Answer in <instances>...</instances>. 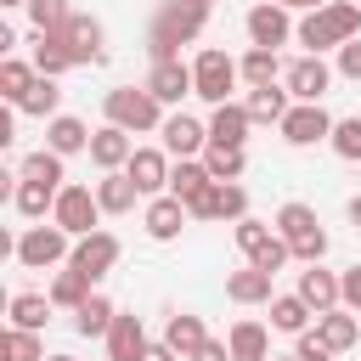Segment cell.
Returning a JSON list of instances; mask_svg holds the SVG:
<instances>
[{
  "instance_id": "6da1fadb",
  "label": "cell",
  "mask_w": 361,
  "mask_h": 361,
  "mask_svg": "<svg viewBox=\"0 0 361 361\" xmlns=\"http://www.w3.org/2000/svg\"><path fill=\"white\" fill-rule=\"evenodd\" d=\"M293 39L305 45V56H322V51H338L350 39H361V6L355 0H327L322 11H305Z\"/></svg>"
},
{
  "instance_id": "7a4b0ae2",
  "label": "cell",
  "mask_w": 361,
  "mask_h": 361,
  "mask_svg": "<svg viewBox=\"0 0 361 361\" xmlns=\"http://www.w3.org/2000/svg\"><path fill=\"white\" fill-rule=\"evenodd\" d=\"M203 23H209L203 6L169 0V6L152 17V28H147V56H152V62H180V45H192V39L203 34Z\"/></svg>"
},
{
  "instance_id": "3957f363",
  "label": "cell",
  "mask_w": 361,
  "mask_h": 361,
  "mask_svg": "<svg viewBox=\"0 0 361 361\" xmlns=\"http://www.w3.org/2000/svg\"><path fill=\"white\" fill-rule=\"evenodd\" d=\"M102 113H107V124H118V130H130V135H147V130H164V102L141 85H113L107 96H102Z\"/></svg>"
},
{
  "instance_id": "277c9868",
  "label": "cell",
  "mask_w": 361,
  "mask_h": 361,
  "mask_svg": "<svg viewBox=\"0 0 361 361\" xmlns=\"http://www.w3.org/2000/svg\"><path fill=\"white\" fill-rule=\"evenodd\" d=\"M276 237L293 248L299 265H322V254H327V231H322L310 203H282L276 209Z\"/></svg>"
},
{
  "instance_id": "5b68a950",
  "label": "cell",
  "mask_w": 361,
  "mask_h": 361,
  "mask_svg": "<svg viewBox=\"0 0 361 361\" xmlns=\"http://www.w3.org/2000/svg\"><path fill=\"white\" fill-rule=\"evenodd\" d=\"M11 259H17L23 271H51V265L73 259V237H68L62 226H28V231L17 237V248H11Z\"/></svg>"
},
{
  "instance_id": "8992f818",
  "label": "cell",
  "mask_w": 361,
  "mask_h": 361,
  "mask_svg": "<svg viewBox=\"0 0 361 361\" xmlns=\"http://www.w3.org/2000/svg\"><path fill=\"white\" fill-rule=\"evenodd\" d=\"M192 79H197V96H203L209 107H226L231 90H237V79H243V68H237L220 45H203L197 62H192Z\"/></svg>"
},
{
  "instance_id": "52a82bcc",
  "label": "cell",
  "mask_w": 361,
  "mask_h": 361,
  "mask_svg": "<svg viewBox=\"0 0 361 361\" xmlns=\"http://www.w3.org/2000/svg\"><path fill=\"white\" fill-rule=\"evenodd\" d=\"M231 237H237L243 259H248V265H259V271H271V276L293 259V248L276 237V226H265V220H254V214H248V220H237V231H231Z\"/></svg>"
},
{
  "instance_id": "ba28073f",
  "label": "cell",
  "mask_w": 361,
  "mask_h": 361,
  "mask_svg": "<svg viewBox=\"0 0 361 361\" xmlns=\"http://www.w3.org/2000/svg\"><path fill=\"white\" fill-rule=\"evenodd\" d=\"M102 220V203H96V186H62L56 192V209H51V226H62L73 243L79 237H90V231H102L96 226Z\"/></svg>"
},
{
  "instance_id": "9c48e42d",
  "label": "cell",
  "mask_w": 361,
  "mask_h": 361,
  "mask_svg": "<svg viewBox=\"0 0 361 361\" xmlns=\"http://www.w3.org/2000/svg\"><path fill=\"white\" fill-rule=\"evenodd\" d=\"M333 124H338V118H333L322 102H293L276 130H282L288 147H316V141H333Z\"/></svg>"
},
{
  "instance_id": "30bf717a",
  "label": "cell",
  "mask_w": 361,
  "mask_h": 361,
  "mask_svg": "<svg viewBox=\"0 0 361 361\" xmlns=\"http://www.w3.org/2000/svg\"><path fill=\"white\" fill-rule=\"evenodd\" d=\"M51 39L68 51V62H73V68H85V62H102V56H107V51H102V39H107V34H102V23H96V17H85V11H73V17L62 23V34H51Z\"/></svg>"
},
{
  "instance_id": "8fae6325",
  "label": "cell",
  "mask_w": 361,
  "mask_h": 361,
  "mask_svg": "<svg viewBox=\"0 0 361 361\" xmlns=\"http://www.w3.org/2000/svg\"><path fill=\"white\" fill-rule=\"evenodd\" d=\"M243 28H248V45H265V51H276V45H288L293 39V17H288V6H271V0H259L248 17H243Z\"/></svg>"
},
{
  "instance_id": "7c38bea8",
  "label": "cell",
  "mask_w": 361,
  "mask_h": 361,
  "mask_svg": "<svg viewBox=\"0 0 361 361\" xmlns=\"http://www.w3.org/2000/svg\"><path fill=\"white\" fill-rule=\"evenodd\" d=\"M169 169H175V164H169L164 147H135L130 164H124V175L135 180L141 197H164V192H169Z\"/></svg>"
},
{
  "instance_id": "4fadbf2b",
  "label": "cell",
  "mask_w": 361,
  "mask_h": 361,
  "mask_svg": "<svg viewBox=\"0 0 361 361\" xmlns=\"http://www.w3.org/2000/svg\"><path fill=\"white\" fill-rule=\"evenodd\" d=\"M186 214H192V220H231V226H237V220H248V192H243L237 180H214Z\"/></svg>"
},
{
  "instance_id": "5bb4252c",
  "label": "cell",
  "mask_w": 361,
  "mask_h": 361,
  "mask_svg": "<svg viewBox=\"0 0 361 361\" xmlns=\"http://www.w3.org/2000/svg\"><path fill=\"white\" fill-rule=\"evenodd\" d=\"M118 254H124V248H118V237H113V231H90V237H79V243H73V259H68V265H73L79 276L102 282V276L118 265Z\"/></svg>"
},
{
  "instance_id": "9a60e30c",
  "label": "cell",
  "mask_w": 361,
  "mask_h": 361,
  "mask_svg": "<svg viewBox=\"0 0 361 361\" xmlns=\"http://www.w3.org/2000/svg\"><path fill=\"white\" fill-rule=\"evenodd\" d=\"M327 85H333V68H327L322 56H299V62H288V73H282V90H288L293 102H322Z\"/></svg>"
},
{
  "instance_id": "2e32d148",
  "label": "cell",
  "mask_w": 361,
  "mask_h": 361,
  "mask_svg": "<svg viewBox=\"0 0 361 361\" xmlns=\"http://www.w3.org/2000/svg\"><path fill=\"white\" fill-rule=\"evenodd\" d=\"M147 90H152L164 107H180L186 96H197L192 62H152V73H147Z\"/></svg>"
},
{
  "instance_id": "e0dca14e",
  "label": "cell",
  "mask_w": 361,
  "mask_h": 361,
  "mask_svg": "<svg viewBox=\"0 0 361 361\" xmlns=\"http://www.w3.org/2000/svg\"><path fill=\"white\" fill-rule=\"evenodd\" d=\"M158 135H164V152H169V158H197V152H209V124H197L192 113H169Z\"/></svg>"
},
{
  "instance_id": "ac0fdd59",
  "label": "cell",
  "mask_w": 361,
  "mask_h": 361,
  "mask_svg": "<svg viewBox=\"0 0 361 361\" xmlns=\"http://www.w3.org/2000/svg\"><path fill=\"white\" fill-rule=\"evenodd\" d=\"M130 152H135V141H130V130H118V124H102V130L90 135V164H96L102 175L124 169V164H130Z\"/></svg>"
},
{
  "instance_id": "d6986e66",
  "label": "cell",
  "mask_w": 361,
  "mask_h": 361,
  "mask_svg": "<svg viewBox=\"0 0 361 361\" xmlns=\"http://www.w3.org/2000/svg\"><path fill=\"white\" fill-rule=\"evenodd\" d=\"M186 220H192V214H186V203H180V197H169V192H164V197H152V203H147V214H141V226H147V237H152V243H175Z\"/></svg>"
},
{
  "instance_id": "ffe728a7",
  "label": "cell",
  "mask_w": 361,
  "mask_h": 361,
  "mask_svg": "<svg viewBox=\"0 0 361 361\" xmlns=\"http://www.w3.org/2000/svg\"><path fill=\"white\" fill-rule=\"evenodd\" d=\"M293 293H299V299H305L316 316H327V310H338V305H344V293H338V276H333V271H322V265H305Z\"/></svg>"
},
{
  "instance_id": "44dd1931",
  "label": "cell",
  "mask_w": 361,
  "mask_h": 361,
  "mask_svg": "<svg viewBox=\"0 0 361 361\" xmlns=\"http://www.w3.org/2000/svg\"><path fill=\"white\" fill-rule=\"evenodd\" d=\"M248 130H254V118H248L243 102H226V107L209 113V147H243Z\"/></svg>"
},
{
  "instance_id": "7402d4cb",
  "label": "cell",
  "mask_w": 361,
  "mask_h": 361,
  "mask_svg": "<svg viewBox=\"0 0 361 361\" xmlns=\"http://www.w3.org/2000/svg\"><path fill=\"white\" fill-rule=\"evenodd\" d=\"M152 338H147V327H141V316H113V327H107V361H141V350H147Z\"/></svg>"
},
{
  "instance_id": "603a6c76",
  "label": "cell",
  "mask_w": 361,
  "mask_h": 361,
  "mask_svg": "<svg viewBox=\"0 0 361 361\" xmlns=\"http://www.w3.org/2000/svg\"><path fill=\"white\" fill-rule=\"evenodd\" d=\"M226 344H231V361H271V327H265V322H254V316L231 322Z\"/></svg>"
},
{
  "instance_id": "cb8c5ba5",
  "label": "cell",
  "mask_w": 361,
  "mask_h": 361,
  "mask_svg": "<svg viewBox=\"0 0 361 361\" xmlns=\"http://www.w3.org/2000/svg\"><path fill=\"white\" fill-rule=\"evenodd\" d=\"M90 135H96V130H85V118H73V113H56V118L45 124V147H51L56 158L90 152Z\"/></svg>"
},
{
  "instance_id": "d4e9b609",
  "label": "cell",
  "mask_w": 361,
  "mask_h": 361,
  "mask_svg": "<svg viewBox=\"0 0 361 361\" xmlns=\"http://www.w3.org/2000/svg\"><path fill=\"white\" fill-rule=\"evenodd\" d=\"M164 344H169L180 361H192V355L209 344V333H203V316H192V310H175V316L164 322Z\"/></svg>"
},
{
  "instance_id": "484cf974",
  "label": "cell",
  "mask_w": 361,
  "mask_h": 361,
  "mask_svg": "<svg viewBox=\"0 0 361 361\" xmlns=\"http://www.w3.org/2000/svg\"><path fill=\"white\" fill-rule=\"evenodd\" d=\"M209 186H214V175L203 169V158H175V169H169V197H180V203L192 209Z\"/></svg>"
},
{
  "instance_id": "4316f807",
  "label": "cell",
  "mask_w": 361,
  "mask_h": 361,
  "mask_svg": "<svg viewBox=\"0 0 361 361\" xmlns=\"http://www.w3.org/2000/svg\"><path fill=\"white\" fill-rule=\"evenodd\" d=\"M56 192H62V186H45V180H23V175H17V180H11V209H17L23 220H45V214L56 209Z\"/></svg>"
},
{
  "instance_id": "83f0119b",
  "label": "cell",
  "mask_w": 361,
  "mask_h": 361,
  "mask_svg": "<svg viewBox=\"0 0 361 361\" xmlns=\"http://www.w3.org/2000/svg\"><path fill=\"white\" fill-rule=\"evenodd\" d=\"M226 299H231V305H271V299H276V293H271V271H259V265L231 271V276H226Z\"/></svg>"
},
{
  "instance_id": "f1b7e54d",
  "label": "cell",
  "mask_w": 361,
  "mask_h": 361,
  "mask_svg": "<svg viewBox=\"0 0 361 361\" xmlns=\"http://www.w3.org/2000/svg\"><path fill=\"white\" fill-rule=\"evenodd\" d=\"M316 333H322V344H327L333 355H344V350H355V338H361V316L338 305V310L316 316Z\"/></svg>"
},
{
  "instance_id": "f546056e",
  "label": "cell",
  "mask_w": 361,
  "mask_h": 361,
  "mask_svg": "<svg viewBox=\"0 0 361 361\" xmlns=\"http://www.w3.org/2000/svg\"><path fill=\"white\" fill-rule=\"evenodd\" d=\"M135 197H141V192H135V180H130L124 169H113V175L96 180V203H102V214H130Z\"/></svg>"
},
{
  "instance_id": "4dcf8cb0",
  "label": "cell",
  "mask_w": 361,
  "mask_h": 361,
  "mask_svg": "<svg viewBox=\"0 0 361 361\" xmlns=\"http://www.w3.org/2000/svg\"><path fill=\"white\" fill-rule=\"evenodd\" d=\"M51 293H11L6 299V316H11V327H28V333H39L45 322H51Z\"/></svg>"
},
{
  "instance_id": "1f68e13d",
  "label": "cell",
  "mask_w": 361,
  "mask_h": 361,
  "mask_svg": "<svg viewBox=\"0 0 361 361\" xmlns=\"http://www.w3.org/2000/svg\"><path fill=\"white\" fill-rule=\"evenodd\" d=\"M113 316H118V310H113V299H107V293H90V299L73 310V333H79V338H107Z\"/></svg>"
},
{
  "instance_id": "d6a6232c",
  "label": "cell",
  "mask_w": 361,
  "mask_h": 361,
  "mask_svg": "<svg viewBox=\"0 0 361 361\" xmlns=\"http://www.w3.org/2000/svg\"><path fill=\"white\" fill-rule=\"evenodd\" d=\"M243 107H248V118H254V124H282V118H288V107H293V96H288V90H276V85H259V90H248V102H243Z\"/></svg>"
},
{
  "instance_id": "836d02e7",
  "label": "cell",
  "mask_w": 361,
  "mask_h": 361,
  "mask_svg": "<svg viewBox=\"0 0 361 361\" xmlns=\"http://www.w3.org/2000/svg\"><path fill=\"white\" fill-rule=\"evenodd\" d=\"M45 293H51V305H56V310H79V305L96 293V282H90V276H79V271L68 265V271H56V276H51V288H45Z\"/></svg>"
},
{
  "instance_id": "e575fe53",
  "label": "cell",
  "mask_w": 361,
  "mask_h": 361,
  "mask_svg": "<svg viewBox=\"0 0 361 361\" xmlns=\"http://www.w3.org/2000/svg\"><path fill=\"white\" fill-rule=\"evenodd\" d=\"M310 316H316V310H310L299 293H276V299H271V327H276V333H293V338H299V333H310Z\"/></svg>"
},
{
  "instance_id": "d590c367",
  "label": "cell",
  "mask_w": 361,
  "mask_h": 361,
  "mask_svg": "<svg viewBox=\"0 0 361 361\" xmlns=\"http://www.w3.org/2000/svg\"><path fill=\"white\" fill-rule=\"evenodd\" d=\"M34 79H39V68L34 62H17V56H0V96L17 107L28 90H34Z\"/></svg>"
},
{
  "instance_id": "8d00e7d4",
  "label": "cell",
  "mask_w": 361,
  "mask_h": 361,
  "mask_svg": "<svg viewBox=\"0 0 361 361\" xmlns=\"http://www.w3.org/2000/svg\"><path fill=\"white\" fill-rule=\"evenodd\" d=\"M56 107H62V90H56V79H45V73H39V79H34V90L17 102V113H28V118H45V124L56 118Z\"/></svg>"
},
{
  "instance_id": "74e56055",
  "label": "cell",
  "mask_w": 361,
  "mask_h": 361,
  "mask_svg": "<svg viewBox=\"0 0 361 361\" xmlns=\"http://www.w3.org/2000/svg\"><path fill=\"white\" fill-rule=\"evenodd\" d=\"M0 361H45V338L28 327H6L0 333Z\"/></svg>"
},
{
  "instance_id": "f35d334b",
  "label": "cell",
  "mask_w": 361,
  "mask_h": 361,
  "mask_svg": "<svg viewBox=\"0 0 361 361\" xmlns=\"http://www.w3.org/2000/svg\"><path fill=\"white\" fill-rule=\"evenodd\" d=\"M237 68H243V79H248V90H259V85H276V73H282V62H276V51H265V45H248V56H243Z\"/></svg>"
},
{
  "instance_id": "ab89813d",
  "label": "cell",
  "mask_w": 361,
  "mask_h": 361,
  "mask_svg": "<svg viewBox=\"0 0 361 361\" xmlns=\"http://www.w3.org/2000/svg\"><path fill=\"white\" fill-rule=\"evenodd\" d=\"M17 175H23V180H45V186H68V175H62V158H56L51 147L28 152V158L17 164Z\"/></svg>"
},
{
  "instance_id": "60d3db41",
  "label": "cell",
  "mask_w": 361,
  "mask_h": 361,
  "mask_svg": "<svg viewBox=\"0 0 361 361\" xmlns=\"http://www.w3.org/2000/svg\"><path fill=\"white\" fill-rule=\"evenodd\" d=\"M203 169H209L214 180H243L248 152H243V147H209V152H203Z\"/></svg>"
},
{
  "instance_id": "b9f144b4",
  "label": "cell",
  "mask_w": 361,
  "mask_h": 361,
  "mask_svg": "<svg viewBox=\"0 0 361 361\" xmlns=\"http://www.w3.org/2000/svg\"><path fill=\"white\" fill-rule=\"evenodd\" d=\"M68 17H73L68 0H28V23H34V34H62Z\"/></svg>"
},
{
  "instance_id": "7bdbcfd3",
  "label": "cell",
  "mask_w": 361,
  "mask_h": 361,
  "mask_svg": "<svg viewBox=\"0 0 361 361\" xmlns=\"http://www.w3.org/2000/svg\"><path fill=\"white\" fill-rule=\"evenodd\" d=\"M34 68H39L45 79H62V73H68L73 62H68V51H62V45H56L51 34H34Z\"/></svg>"
},
{
  "instance_id": "ee69618b",
  "label": "cell",
  "mask_w": 361,
  "mask_h": 361,
  "mask_svg": "<svg viewBox=\"0 0 361 361\" xmlns=\"http://www.w3.org/2000/svg\"><path fill=\"white\" fill-rule=\"evenodd\" d=\"M327 147H333V152H338L344 164H361V113H355V118H338V124H333V141H327Z\"/></svg>"
},
{
  "instance_id": "f6af8a7d",
  "label": "cell",
  "mask_w": 361,
  "mask_h": 361,
  "mask_svg": "<svg viewBox=\"0 0 361 361\" xmlns=\"http://www.w3.org/2000/svg\"><path fill=\"white\" fill-rule=\"evenodd\" d=\"M293 355H299V361H338V355H333V350L322 344V333H316V327L293 338Z\"/></svg>"
},
{
  "instance_id": "bcb514c9",
  "label": "cell",
  "mask_w": 361,
  "mask_h": 361,
  "mask_svg": "<svg viewBox=\"0 0 361 361\" xmlns=\"http://www.w3.org/2000/svg\"><path fill=\"white\" fill-rule=\"evenodd\" d=\"M338 293H344V310H355V316H361V265L338 271Z\"/></svg>"
},
{
  "instance_id": "7dc6e473",
  "label": "cell",
  "mask_w": 361,
  "mask_h": 361,
  "mask_svg": "<svg viewBox=\"0 0 361 361\" xmlns=\"http://www.w3.org/2000/svg\"><path fill=\"white\" fill-rule=\"evenodd\" d=\"M338 73H344V79H361V39L338 45Z\"/></svg>"
},
{
  "instance_id": "c3c4849f",
  "label": "cell",
  "mask_w": 361,
  "mask_h": 361,
  "mask_svg": "<svg viewBox=\"0 0 361 361\" xmlns=\"http://www.w3.org/2000/svg\"><path fill=\"white\" fill-rule=\"evenodd\" d=\"M192 361H231V344H226V338H209V344H203Z\"/></svg>"
},
{
  "instance_id": "681fc988",
  "label": "cell",
  "mask_w": 361,
  "mask_h": 361,
  "mask_svg": "<svg viewBox=\"0 0 361 361\" xmlns=\"http://www.w3.org/2000/svg\"><path fill=\"white\" fill-rule=\"evenodd\" d=\"M141 361H180V355H175V350H169V344H164V338H152V344H147V350H141Z\"/></svg>"
},
{
  "instance_id": "f907efd6",
  "label": "cell",
  "mask_w": 361,
  "mask_h": 361,
  "mask_svg": "<svg viewBox=\"0 0 361 361\" xmlns=\"http://www.w3.org/2000/svg\"><path fill=\"white\" fill-rule=\"evenodd\" d=\"M271 6H288V11H322L327 0H271Z\"/></svg>"
},
{
  "instance_id": "816d5d0a",
  "label": "cell",
  "mask_w": 361,
  "mask_h": 361,
  "mask_svg": "<svg viewBox=\"0 0 361 361\" xmlns=\"http://www.w3.org/2000/svg\"><path fill=\"white\" fill-rule=\"evenodd\" d=\"M11 113H17V107H6V113H0V147H11V141H17V135H11Z\"/></svg>"
},
{
  "instance_id": "f5cc1de1",
  "label": "cell",
  "mask_w": 361,
  "mask_h": 361,
  "mask_svg": "<svg viewBox=\"0 0 361 361\" xmlns=\"http://www.w3.org/2000/svg\"><path fill=\"white\" fill-rule=\"evenodd\" d=\"M350 226H355V231H361V192H355V197H350Z\"/></svg>"
},
{
  "instance_id": "db71d44e",
  "label": "cell",
  "mask_w": 361,
  "mask_h": 361,
  "mask_svg": "<svg viewBox=\"0 0 361 361\" xmlns=\"http://www.w3.org/2000/svg\"><path fill=\"white\" fill-rule=\"evenodd\" d=\"M0 6H28V0H0Z\"/></svg>"
},
{
  "instance_id": "11a10c76",
  "label": "cell",
  "mask_w": 361,
  "mask_h": 361,
  "mask_svg": "<svg viewBox=\"0 0 361 361\" xmlns=\"http://www.w3.org/2000/svg\"><path fill=\"white\" fill-rule=\"evenodd\" d=\"M45 361H73V355H45Z\"/></svg>"
},
{
  "instance_id": "9f6ffc18",
  "label": "cell",
  "mask_w": 361,
  "mask_h": 361,
  "mask_svg": "<svg viewBox=\"0 0 361 361\" xmlns=\"http://www.w3.org/2000/svg\"><path fill=\"white\" fill-rule=\"evenodd\" d=\"M271 361H299V355H271Z\"/></svg>"
},
{
  "instance_id": "6f0895ef",
  "label": "cell",
  "mask_w": 361,
  "mask_h": 361,
  "mask_svg": "<svg viewBox=\"0 0 361 361\" xmlns=\"http://www.w3.org/2000/svg\"><path fill=\"white\" fill-rule=\"evenodd\" d=\"M192 6H203V11H209V6H214V0H192Z\"/></svg>"
}]
</instances>
